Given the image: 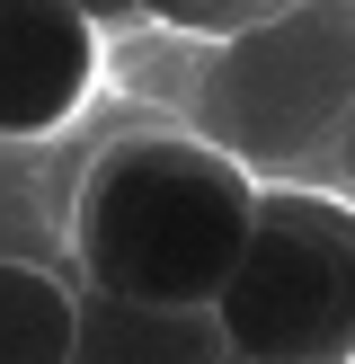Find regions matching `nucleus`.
<instances>
[{
    "mask_svg": "<svg viewBox=\"0 0 355 364\" xmlns=\"http://www.w3.org/2000/svg\"><path fill=\"white\" fill-rule=\"evenodd\" d=\"M258 178L204 134H116L71 187L80 294L213 311L248 249Z\"/></svg>",
    "mask_w": 355,
    "mask_h": 364,
    "instance_id": "obj_1",
    "label": "nucleus"
},
{
    "mask_svg": "<svg viewBox=\"0 0 355 364\" xmlns=\"http://www.w3.org/2000/svg\"><path fill=\"white\" fill-rule=\"evenodd\" d=\"M346 107H355V0H302L266 27L222 36L195 89L204 142L231 151L258 187H320V160L337 151Z\"/></svg>",
    "mask_w": 355,
    "mask_h": 364,
    "instance_id": "obj_2",
    "label": "nucleus"
},
{
    "mask_svg": "<svg viewBox=\"0 0 355 364\" xmlns=\"http://www.w3.org/2000/svg\"><path fill=\"white\" fill-rule=\"evenodd\" d=\"M213 320L248 364H355V196L258 187L248 249L213 294Z\"/></svg>",
    "mask_w": 355,
    "mask_h": 364,
    "instance_id": "obj_3",
    "label": "nucleus"
},
{
    "mask_svg": "<svg viewBox=\"0 0 355 364\" xmlns=\"http://www.w3.org/2000/svg\"><path fill=\"white\" fill-rule=\"evenodd\" d=\"M98 89V27L71 0H0V142H45Z\"/></svg>",
    "mask_w": 355,
    "mask_h": 364,
    "instance_id": "obj_4",
    "label": "nucleus"
},
{
    "mask_svg": "<svg viewBox=\"0 0 355 364\" xmlns=\"http://www.w3.org/2000/svg\"><path fill=\"white\" fill-rule=\"evenodd\" d=\"M222 320L213 311H169V302H124V294H80L71 364H222Z\"/></svg>",
    "mask_w": 355,
    "mask_h": 364,
    "instance_id": "obj_5",
    "label": "nucleus"
},
{
    "mask_svg": "<svg viewBox=\"0 0 355 364\" xmlns=\"http://www.w3.org/2000/svg\"><path fill=\"white\" fill-rule=\"evenodd\" d=\"M80 294L36 258H0V364H71Z\"/></svg>",
    "mask_w": 355,
    "mask_h": 364,
    "instance_id": "obj_6",
    "label": "nucleus"
},
{
    "mask_svg": "<svg viewBox=\"0 0 355 364\" xmlns=\"http://www.w3.org/2000/svg\"><path fill=\"white\" fill-rule=\"evenodd\" d=\"M302 9V0H151V18L169 27H195V36H240V27H266V18Z\"/></svg>",
    "mask_w": 355,
    "mask_h": 364,
    "instance_id": "obj_7",
    "label": "nucleus"
},
{
    "mask_svg": "<svg viewBox=\"0 0 355 364\" xmlns=\"http://www.w3.org/2000/svg\"><path fill=\"white\" fill-rule=\"evenodd\" d=\"M71 9H80L89 27L106 36V27H124V18H151V0H71Z\"/></svg>",
    "mask_w": 355,
    "mask_h": 364,
    "instance_id": "obj_8",
    "label": "nucleus"
},
{
    "mask_svg": "<svg viewBox=\"0 0 355 364\" xmlns=\"http://www.w3.org/2000/svg\"><path fill=\"white\" fill-rule=\"evenodd\" d=\"M329 178H337V196H355V107H346V124H337V151H329Z\"/></svg>",
    "mask_w": 355,
    "mask_h": 364,
    "instance_id": "obj_9",
    "label": "nucleus"
},
{
    "mask_svg": "<svg viewBox=\"0 0 355 364\" xmlns=\"http://www.w3.org/2000/svg\"><path fill=\"white\" fill-rule=\"evenodd\" d=\"M222 364H248V355H222Z\"/></svg>",
    "mask_w": 355,
    "mask_h": 364,
    "instance_id": "obj_10",
    "label": "nucleus"
}]
</instances>
